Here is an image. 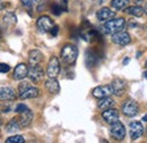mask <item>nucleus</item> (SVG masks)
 Masks as SVG:
<instances>
[{
  "mask_svg": "<svg viewBox=\"0 0 147 143\" xmlns=\"http://www.w3.org/2000/svg\"><path fill=\"white\" fill-rule=\"evenodd\" d=\"M126 26V20L125 18L118 17V18H111L107 20L103 25V32L105 34H114L117 32H120L125 29Z\"/></svg>",
  "mask_w": 147,
  "mask_h": 143,
  "instance_id": "obj_1",
  "label": "nucleus"
},
{
  "mask_svg": "<svg viewBox=\"0 0 147 143\" xmlns=\"http://www.w3.org/2000/svg\"><path fill=\"white\" fill-rule=\"evenodd\" d=\"M61 59L66 65H74L77 57H78V49L74 44H65L61 49Z\"/></svg>",
  "mask_w": 147,
  "mask_h": 143,
  "instance_id": "obj_2",
  "label": "nucleus"
},
{
  "mask_svg": "<svg viewBox=\"0 0 147 143\" xmlns=\"http://www.w3.org/2000/svg\"><path fill=\"white\" fill-rule=\"evenodd\" d=\"M19 91V98L25 100V99H33L40 95V90L34 86H31L30 83L23 82L18 86Z\"/></svg>",
  "mask_w": 147,
  "mask_h": 143,
  "instance_id": "obj_3",
  "label": "nucleus"
},
{
  "mask_svg": "<svg viewBox=\"0 0 147 143\" xmlns=\"http://www.w3.org/2000/svg\"><path fill=\"white\" fill-rule=\"evenodd\" d=\"M111 136L117 141H122L126 138V128L120 121H115L111 124Z\"/></svg>",
  "mask_w": 147,
  "mask_h": 143,
  "instance_id": "obj_4",
  "label": "nucleus"
},
{
  "mask_svg": "<svg viewBox=\"0 0 147 143\" xmlns=\"http://www.w3.org/2000/svg\"><path fill=\"white\" fill-rule=\"evenodd\" d=\"M122 112L127 117H135L139 112V106L135 100L128 99L122 105Z\"/></svg>",
  "mask_w": 147,
  "mask_h": 143,
  "instance_id": "obj_5",
  "label": "nucleus"
},
{
  "mask_svg": "<svg viewBox=\"0 0 147 143\" xmlns=\"http://www.w3.org/2000/svg\"><path fill=\"white\" fill-rule=\"evenodd\" d=\"M129 133H130V139L132 141L138 140L144 134V126L140 122H137V121L131 122L129 124Z\"/></svg>",
  "mask_w": 147,
  "mask_h": 143,
  "instance_id": "obj_6",
  "label": "nucleus"
},
{
  "mask_svg": "<svg viewBox=\"0 0 147 143\" xmlns=\"http://www.w3.org/2000/svg\"><path fill=\"white\" fill-rule=\"evenodd\" d=\"M60 69H61V67H60V61H59L58 57H55V56L51 57V59L49 60V64H48L47 75H48L49 77L55 78V77L59 75Z\"/></svg>",
  "mask_w": 147,
  "mask_h": 143,
  "instance_id": "obj_7",
  "label": "nucleus"
},
{
  "mask_svg": "<svg viewBox=\"0 0 147 143\" xmlns=\"http://www.w3.org/2000/svg\"><path fill=\"white\" fill-rule=\"evenodd\" d=\"M27 76H30V78L34 83H38L44 77V71H43V68L40 65H31V67L28 68Z\"/></svg>",
  "mask_w": 147,
  "mask_h": 143,
  "instance_id": "obj_8",
  "label": "nucleus"
},
{
  "mask_svg": "<svg viewBox=\"0 0 147 143\" xmlns=\"http://www.w3.org/2000/svg\"><path fill=\"white\" fill-rule=\"evenodd\" d=\"M112 42L114 44H118V46H127L131 42V37L129 35L128 32L126 31H120V32H117L114 34H112Z\"/></svg>",
  "mask_w": 147,
  "mask_h": 143,
  "instance_id": "obj_9",
  "label": "nucleus"
},
{
  "mask_svg": "<svg viewBox=\"0 0 147 143\" xmlns=\"http://www.w3.org/2000/svg\"><path fill=\"white\" fill-rule=\"evenodd\" d=\"M36 26L41 32L47 33V32H50L51 31V29L55 26V23H53V20L49 17V16H45L44 15V16H41L36 20Z\"/></svg>",
  "mask_w": 147,
  "mask_h": 143,
  "instance_id": "obj_10",
  "label": "nucleus"
},
{
  "mask_svg": "<svg viewBox=\"0 0 147 143\" xmlns=\"http://www.w3.org/2000/svg\"><path fill=\"white\" fill-rule=\"evenodd\" d=\"M111 86H112L113 94L117 95V97H121V95H123V93L126 92V89H127L126 82H125L122 78H115V80H113Z\"/></svg>",
  "mask_w": 147,
  "mask_h": 143,
  "instance_id": "obj_11",
  "label": "nucleus"
},
{
  "mask_svg": "<svg viewBox=\"0 0 147 143\" xmlns=\"http://www.w3.org/2000/svg\"><path fill=\"white\" fill-rule=\"evenodd\" d=\"M111 94H113L111 85H101V86H97V88H95L93 90V95L95 98H97V99L110 97Z\"/></svg>",
  "mask_w": 147,
  "mask_h": 143,
  "instance_id": "obj_12",
  "label": "nucleus"
},
{
  "mask_svg": "<svg viewBox=\"0 0 147 143\" xmlns=\"http://www.w3.org/2000/svg\"><path fill=\"white\" fill-rule=\"evenodd\" d=\"M16 99L15 90L8 86L0 88V101H14Z\"/></svg>",
  "mask_w": 147,
  "mask_h": 143,
  "instance_id": "obj_13",
  "label": "nucleus"
},
{
  "mask_svg": "<svg viewBox=\"0 0 147 143\" xmlns=\"http://www.w3.org/2000/svg\"><path fill=\"white\" fill-rule=\"evenodd\" d=\"M102 117H103V119H104L108 124H112L113 122H115V121L119 119V111H118L117 109L109 108V109H107V110H103Z\"/></svg>",
  "mask_w": 147,
  "mask_h": 143,
  "instance_id": "obj_14",
  "label": "nucleus"
},
{
  "mask_svg": "<svg viewBox=\"0 0 147 143\" xmlns=\"http://www.w3.org/2000/svg\"><path fill=\"white\" fill-rule=\"evenodd\" d=\"M17 121H18L20 127L28 126L32 123V121H33V112L27 108L26 110H24L23 112H20V116H19V118Z\"/></svg>",
  "mask_w": 147,
  "mask_h": 143,
  "instance_id": "obj_15",
  "label": "nucleus"
},
{
  "mask_svg": "<svg viewBox=\"0 0 147 143\" xmlns=\"http://www.w3.org/2000/svg\"><path fill=\"white\" fill-rule=\"evenodd\" d=\"M28 74V67L25 65V64H18L15 69H14V80H17V81H20V80H24Z\"/></svg>",
  "mask_w": 147,
  "mask_h": 143,
  "instance_id": "obj_16",
  "label": "nucleus"
},
{
  "mask_svg": "<svg viewBox=\"0 0 147 143\" xmlns=\"http://www.w3.org/2000/svg\"><path fill=\"white\" fill-rule=\"evenodd\" d=\"M114 16H115V13L112 12L110 8H108V7H103V8H101L96 13V17H97L98 20H101V22L109 20V19L114 17Z\"/></svg>",
  "mask_w": 147,
  "mask_h": 143,
  "instance_id": "obj_17",
  "label": "nucleus"
},
{
  "mask_svg": "<svg viewBox=\"0 0 147 143\" xmlns=\"http://www.w3.org/2000/svg\"><path fill=\"white\" fill-rule=\"evenodd\" d=\"M45 88L47 90L52 93V94H57L60 92V85H59V82L53 78V77H49V80L45 82Z\"/></svg>",
  "mask_w": 147,
  "mask_h": 143,
  "instance_id": "obj_18",
  "label": "nucleus"
},
{
  "mask_svg": "<svg viewBox=\"0 0 147 143\" xmlns=\"http://www.w3.org/2000/svg\"><path fill=\"white\" fill-rule=\"evenodd\" d=\"M43 59V54L40 50H31L28 54L30 65H38Z\"/></svg>",
  "mask_w": 147,
  "mask_h": 143,
  "instance_id": "obj_19",
  "label": "nucleus"
},
{
  "mask_svg": "<svg viewBox=\"0 0 147 143\" xmlns=\"http://www.w3.org/2000/svg\"><path fill=\"white\" fill-rule=\"evenodd\" d=\"M123 10L125 13H127L131 16H135V17H140L144 14V8L140 6H129V7H126Z\"/></svg>",
  "mask_w": 147,
  "mask_h": 143,
  "instance_id": "obj_20",
  "label": "nucleus"
},
{
  "mask_svg": "<svg viewBox=\"0 0 147 143\" xmlns=\"http://www.w3.org/2000/svg\"><path fill=\"white\" fill-rule=\"evenodd\" d=\"M114 106V100L110 97H105V98H101L100 101L97 102V107L101 110H107L109 108H112Z\"/></svg>",
  "mask_w": 147,
  "mask_h": 143,
  "instance_id": "obj_21",
  "label": "nucleus"
},
{
  "mask_svg": "<svg viewBox=\"0 0 147 143\" xmlns=\"http://www.w3.org/2000/svg\"><path fill=\"white\" fill-rule=\"evenodd\" d=\"M16 16L14 15V14H11V13H8V14H6L3 17H2V22H1V24L3 25V29H7V27H10V26H13V25H15L16 24Z\"/></svg>",
  "mask_w": 147,
  "mask_h": 143,
  "instance_id": "obj_22",
  "label": "nucleus"
},
{
  "mask_svg": "<svg viewBox=\"0 0 147 143\" xmlns=\"http://www.w3.org/2000/svg\"><path fill=\"white\" fill-rule=\"evenodd\" d=\"M19 129H20V125H19L17 118L10 119V121L7 123V125H6V131H7L8 133H14V132H17Z\"/></svg>",
  "mask_w": 147,
  "mask_h": 143,
  "instance_id": "obj_23",
  "label": "nucleus"
},
{
  "mask_svg": "<svg viewBox=\"0 0 147 143\" xmlns=\"http://www.w3.org/2000/svg\"><path fill=\"white\" fill-rule=\"evenodd\" d=\"M129 3V0H112L111 1V6L115 9V10H122L125 9Z\"/></svg>",
  "mask_w": 147,
  "mask_h": 143,
  "instance_id": "obj_24",
  "label": "nucleus"
},
{
  "mask_svg": "<svg viewBox=\"0 0 147 143\" xmlns=\"http://www.w3.org/2000/svg\"><path fill=\"white\" fill-rule=\"evenodd\" d=\"M7 143H23L25 142V139L22 136V135H14V136H10L9 139L6 140Z\"/></svg>",
  "mask_w": 147,
  "mask_h": 143,
  "instance_id": "obj_25",
  "label": "nucleus"
},
{
  "mask_svg": "<svg viewBox=\"0 0 147 143\" xmlns=\"http://www.w3.org/2000/svg\"><path fill=\"white\" fill-rule=\"evenodd\" d=\"M51 10H52V13L55 14V16H59V15L63 12V8H62V6H61V5L53 3V5H52V7H51Z\"/></svg>",
  "mask_w": 147,
  "mask_h": 143,
  "instance_id": "obj_26",
  "label": "nucleus"
},
{
  "mask_svg": "<svg viewBox=\"0 0 147 143\" xmlns=\"http://www.w3.org/2000/svg\"><path fill=\"white\" fill-rule=\"evenodd\" d=\"M10 71V67L7 64H0V73H8Z\"/></svg>",
  "mask_w": 147,
  "mask_h": 143,
  "instance_id": "obj_27",
  "label": "nucleus"
},
{
  "mask_svg": "<svg viewBox=\"0 0 147 143\" xmlns=\"http://www.w3.org/2000/svg\"><path fill=\"white\" fill-rule=\"evenodd\" d=\"M27 109V107L25 106V105H23V104H19V105H17V107L15 108V111L16 112H18V114H20V112H23L24 110H26Z\"/></svg>",
  "mask_w": 147,
  "mask_h": 143,
  "instance_id": "obj_28",
  "label": "nucleus"
},
{
  "mask_svg": "<svg viewBox=\"0 0 147 143\" xmlns=\"http://www.w3.org/2000/svg\"><path fill=\"white\" fill-rule=\"evenodd\" d=\"M22 1V3L25 6V7H32V5L34 3V0H20Z\"/></svg>",
  "mask_w": 147,
  "mask_h": 143,
  "instance_id": "obj_29",
  "label": "nucleus"
},
{
  "mask_svg": "<svg viewBox=\"0 0 147 143\" xmlns=\"http://www.w3.org/2000/svg\"><path fill=\"white\" fill-rule=\"evenodd\" d=\"M58 32H59V27L57 26V25H55L52 29H51V31H50V33L52 34L53 36H55L57 34H58Z\"/></svg>",
  "mask_w": 147,
  "mask_h": 143,
  "instance_id": "obj_30",
  "label": "nucleus"
},
{
  "mask_svg": "<svg viewBox=\"0 0 147 143\" xmlns=\"http://www.w3.org/2000/svg\"><path fill=\"white\" fill-rule=\"evenodd\" d=\"M67 5H68V0H61V6L63 10H67Z\"/></svg>",
  "mask_w": 147,
  "mask_h": 143,
  "instance_id": "obj_31",
  "label": "nucleus"
},
{
  "mask_svg": "<svg viewBox=\"0 0 147 143\" xmlns=\"http://www.w3.org/2000/svg\"><path fill=\"white\" fill-rule=\"evenodd\" d=\"M128 63H129V58H126V59L123 60V65H127Z\"/></svg>",
  "mask_w": 147,
  "mask_h": 143,
  "instance_id": "obj_32",
  "label": "nucleus"
},
{
  "mask_svg": "<svg viewBox=\"0 0 147 143\" xmlns=\"http://www.w3.org/2000/svg\"><path fill=\"white\" fill-rule=\"evenodd\" d=\"M143 121H144V122H147V114L143 117Z\"/></svg>",
  "mask_w": 147,
  "mask_h": 143,
  "instance_id": "obj_33",
  "label": "nucleus"
},
{
  "mask_svg": "<svg viewBox=\"0 0 147 143\" xmlns=\"http://www.w3.org/2000/svg\"><path fill=\"white\" fill-rule=\"evenodd\" d=\"M144 13L147 15V3H146V7H145V9H144Z\"/></svg>",
  "mask_w": 147,
  "mask_h": 143,
  "instance_id": "obj_34",
  "label": "nucleus"
},
{
  "mask_svg": "<svg viewBox=\"0 0 147 143\" xmlns=\"http://www.w3.org/2000/svg\"><path fill=\"white\" fill-rule=\"evenodd\" d=\"M144 0H136V2H138V3H140V2H143Z\"/></svg>",
  "mask_w": 147,
  "mask_h": 143,
  "instance_id": "obj_35",
  "label": "nucleus"
},
{
  "mask_svg": "<svg viewBox=\"0 0 147 143\" xmlns=\"http://www.w3.org/2000/svg\"><path fill=\"white\" fill-rule=\"evenodd\" d=\"M144 76H145V77H147V72H146V73H144Z\"/></svg>",
  "mask_w": 147,
  "mask_h": 143,
  "instance_id": "obj_36",
  "label": "nucleus"
},
{
  "mask_svg": "<svg viewBox=\"0 0 147 143\" xmlns=\"http://www.w3.org/2000/svg\"><path fill=\"white\" fill-rule=\"evenodd\" d=\"M145 67L147 68V60H146V64H145Z\"/></svg>",
  "mask_w": 147,
  "mask_h": 143,
  "instance_id": "obj_37",
  "label": "nucleus"
}]
</instances>
